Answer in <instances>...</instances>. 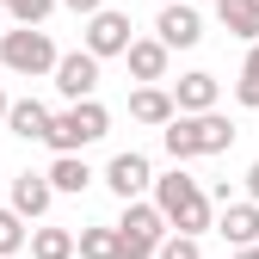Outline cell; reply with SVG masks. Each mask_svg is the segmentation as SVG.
Here are the masks:
<instances>
[{"mask_svg": "<svg viewBox=\"0 0 259 259\" xmlns=\"http://www.w3.org/2000/svg\"><path fill=\"white\" fill-rule=\"evenodd\" d=\"M50 198H56L50 173H19V179H13V210H19L25 222H37V216L50 210Z\"/></svg>", "mask_w": 259, "mask_h": 259, "instance_id": "12", "label": "cell"}, {"mask_svg": "<svg viewBox=\"0 0 259 259\" xmlns=\"http://www.w3.org/2000/svg\"><path fill=\"white\" fill-rule=\"evenodd\" d=\"M80 253V235L68 229H31V259H74Z\"/></svg>", "mask_w": 259, "mask_h": 259, "instance_id": "17", "label": "cell"}, {"mask_svg": "<svg viewBox=\"0 0 259 259\" xmlns=\"http://www.w3.org/2000/svg\"><path fill=\"white\" fill-rule=\"evenodd\" d=\"M19 247H31V229H25V216H19V210H0V259H13Z\"/></svg>", "mask_w": 259, "mask_h": 259, "instance_id": "20", "label": "cell"}, {"mask_svg": "<svg viewBox=\"0 0 259 259\" xmlns=\"http://www.w3.org/2000/svg\"><path fill=\"white\" fill-rule=\"evenodd\" d=\"M167 210L160 204H142V198H130L123 204V222H117V241H123V259H154L160 241H167Z\"/></svg>", "mask_w": 259, "mask_h": 259, "instance_id": "4", "label": "cell"}, {"mask_svg": "<svg viewBox=\"0 0 259 259\" xmlns=\"http://www.w3.org/2000/svg\"><path fill=\"white\" fill-rule=\"evenodd\" d=\"M216 19L235 31V37L259 44V0H216Z\"/></svg>", "mask_w": 259, "mask_h": 259, "instance_id": "16", "label": "cell"}, {"mask_svg": "<svg viewBox=\"0 0 259 259\" xmlns=\"http://www.w3.org/2000/svg\"><path fill=\"white\" fill-rule=\"evenodd\" d=\"M160 7H173V0H160Z\"/></svg>", "mask_w": 259, "mask_h": 259, "instance_id": "29", "label": "cell"}, {"mask_svg": "<svg viewBox=\"0 0 259 259\" xmlns=\"http://www.w3.org/2000/svg\"><path fill=\"white\" fill-rule=\"evenodd\" d=\"M235 259H259V241H253V247H235Z\"/></svg>", "mask_w": 259, "mask_h": 259, "instance_id": "26", "label": "cell"}, {"mask_svg": "<svg viewBox=\"0 0 259 259\" xmlns=\"http://www.w3.org/2000/svg\"><path fill=\"white\" fill-rule=\"evenodd\" d=\"M154 37L167 44V50H191V44L204 37V19H198V7H185V0L160 7V19H154Z\"/></svg>", "mask_w": 259, "mask_h": 259, "instance_id": "9", "label": "cell"}, {"mask_svg": "<svg viewBox=\"0 0 259 259\" xmlns=\"http://www.w3.org/2000/svg\"><path fill=\"white\" fill-rule=\"evenodd\" d=\"M154 204L167 210V222L179 235H204V229H216V216H210V198H204V185L191 179V173H167V179H154Z\"/></svg>", "mask_w": 259, "mask_h": 259, "instance_id": "2", "label": "cell"}, {"mask_svg": "<svg viewBox=\"0 0 259 259\" xmlns=\"http://www.w3.org/2000/svg\"><path fill=\"white\" fill-rule=\"evenodd\" d=\"M80 259H123L117 229H80Z\"/></svg>", "mask_w": 259, "mask_h": 259, "instance_id": "19", "label": "cell"}, {"mask_svg": "<svg viewBox=\"0 0 259 259\" xmlns=\"http://www.w3.org/2000/svg\"><path fill=\"white\" fill-rule=\"evenodd\" d=\"M167 44H160V37H136V44H130L123 50V62H130V74H136V80H167Z\"/></svg>", "mask_w": 259, "mask_h": 259, "instance_id": "14", "label": "cell"}, {"mask_svg": "<svg viewBox=\"0 0 259 259\" xmlns=\"http://www.w3.org/2000/svg\"><path fill=\"white\" fill-rule=\"evenodd\" d=\"M105 185L117 191L123 204H130V198H142V191L154 185V167H148V154H136V148L111 154V167H105Z\"/></svg>", "mask_w": 259, "mask_h": 259, "instance_id": "7", "label": "cell"}, {"mask_svg": "<svg viewBox=\"0 0 259 259\" xmlns=\"http://www.w3.org/2000/svg\"><path fill=\"white\" fill-rule=\"evenodd\" d=\"M7 111H13V99H7V93H0V123H7Z\"/></svg>", "mask_w": 259, "mask_h": 259, "instance_id": "27", "label": "cell"}, {"mask_svg": "<svg viewBox=\"0 0 259 259\" xmlns=\"http://www.w3.org/2000/svg\"><path fill=\"white\" fill-rule=\"evenodd\" d=\"M62 7H68V13H87V19H93V13L105 7V0H62Z\"/></svg>", "mask_w": 259, "mask_h": 259, "instance_id": "24", "label": "cell"}, {"mask_svg": "<svg viewBox=\"0 0 259 259\" xmlns=\"http://www.w3.org/2000/svg\"><path fill=\"white\" fill-rule=\"evenodd\" d=\"M50 123H56V111H50L44 99H13V111H7V130H13V136H25V142H44Z\"/></svg>", "mask_w": 259, "mask_h": 259, "instance_id": "13", "label": "cell"}, {"mask_svg": "<svg viewBox=\"0 0 259 259\" xmlns=\"http://www.w3.org/2000/svg\"><path fill=\"white\" fill-rule=\"evenodd\" d=\"M216 235L229 241V247H253V241H259V204H253V198H247V204H222Z\"/></svg>", "mask_w": 259, "mask_h": 259, "instance_id": "11", "label": "cell"}, {"mask_svg": "<svg viewBox=\"0 0 259 259\" xmlns=\"http://www.w3.org/2000/svg\"><path fill=\"white\" fill-rule=\"evenodd\" d=\"M247 198L259 204V160H253V167H247Z\"/></svg>", "mask_w": 259, "mask_h": 259, "instance_id": "25", "label": "cell"}, {"mask_svg": "<svg viewBox=\"0 0 259 259\" xmlns=\"http://www.w3.org/2000/svg\"><path fill=\"white\" fill-rule=\"evenodd\" d=\"M173 99H179V111H216V74H179V87H173Z\"/></svg>", "mask_w": 259, "mask_h": 259, "instance_id": "15", "label": "cell"}, {"mask_svg": "<svg viewBox=\"0 0 259 259\" xmlns=\"http://www.w3.org/2000/svg\"><path fill=\"white\" fill-rule=\"evenodd\" d=\"M111 130V111L99 105V99H68V111H56V123H50V148L56 154H80L87 142H99Z\"/></svg>", "mask_w": 259, "mask_h": 259, "instance_id": "3", "label": "cell"}, {"mask_svg": "<svg viewBox=\"0 0 259 259\" xmlns=\"http://www.w3.org/2000/svg\"><path fill=\"white\" fill-rule=\"evenodd\" d=\"M130 117H136V123H160V130H167V123L179 117V99H173V93H160L154 80H142L136 93H130Z\"/></svg>", "mask_w": 259, "mask_h": 259, "instance_id": "10", "label": "cell"}, {"mask_svg": "<svg viewBox=\"0 0 259 259\" xmlns=\"http://www.w3.org/2000/svg\"><path fill=\"white\" fill-rule=\"evenodd\" d=\"M235 99H241L247 111H259V44L247 50V68H241V80H235Z\"/></svg>", "mask_w": 259, "mask_h": 259, "instance_id": "21", "label": "cell"}, {"mask_svg": "<svg viewBox=\"0 0 259 259\" xmlns=\"http://www.w3.org/2000/svg\"><path fill=\"white\" fill-rule=\"evenodd\" d=\"M0 7H7V19H19V25H44L56 13V0H0Z\"/></svg>", "mask_w": 259, "mask_h": 259, "instance_id": "22", "label": "cell"}, {"mask_svg": "<svg viewBox=\"0 0 259 259\" xmlns=\"http://www.w3.org/2000/svg\"><path fill=\"white\" fill-rule=\"evenodd\" d=\"M160 142H167L173 160H198V154H222L235 142V123L222 111H179L167 130H160Z\"/></svg>", "mask_w": 259, "mask_h": 259, "instance_id": "1", "label": "cell"}, {"mask_svg": "<svg viewBox=\"0 0 259 259\" xmlns=\"http://www.w3.org/2000/svg\"><path fill=\"white\" fill-rule=\"evenodd\" d=\"M130 44H136V37H130V13H111V7H99V13H93L87 19V50L93 56H123Z\"/></svg>", "mask_w": 259, "mask_h": 259, "instance_id": "6", "label": "cell"}, {"mask_svg": "<svg viewBox=\"0 0 259 259\" xmlns=\"http://www.w3.org/2000/svg\"><path fill=\"white\" fill-rule=\"evenodd\" d=\"M93 87H99V56L93 50H74L56 62V93L62 99H93Z\"/></svg>", "mask_w": 259, "mask_h": 259, "instance_id": "8", "label": "cell"}, {"mask_svg": "<svg viewBox=\"0 0 259 259\" xmlns=\"http://www.w3.org/2000/svg\"><path fill=\"white\" fill-rule=\"evenodd\" d=\"M0 62H7L13 74H56V44H50V31H37V25H19V31H0Z\"/></svg>", "mask_w": 259, "mask_h": 259, "instance_id": "5", "label": "cell"}, {"mask_svg": "<svg viewBox=\"0 0 259 259\" xmlns=\"http://www.w3.org/2000/svg\"><path fill=\"white\" fill-rule=\"evenodd\" d=\"M0 25H7V7H0Z\"/></svg>", "mask_w": 259, "mask_h": 259, "instance_id": "28", "label": "cell"}, {"mask_svg": "<svg viewBox=\"0 0 259 259\" xmlns=\"http://www.w3.org/2000/svg\"><path fill=\"white\" fill-rule=\"evenodd\" d=\"M50 185H56V191H87V185H93V167H87L80 154H56V160H50Z\"/></svg>", "mask_w": 259, "mask_h": 259, "instance_id": "18", "label": "cell"}, {"mask_svg": "<svg viewBox=\"0 0 259 259\" xmlns=\"http://www.w3.org/2000/svg\"><path fill=\"white\" fill-rule=\"evenodd\" d=\"M154 259H204V247H198V235H173V241H160Z\"/></svg>", "mask_w": 259, "mask_h": 259, "instance_id": "23", "label": "cell"}]
</instances>
